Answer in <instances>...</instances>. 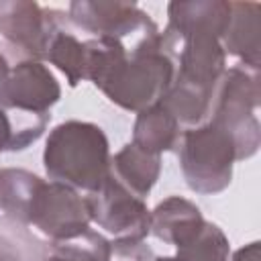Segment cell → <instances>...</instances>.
I'll list each match as a JSON object with an SVG mask.
<instances>
[{"label": "cell", "mask_w": 261, "mask_h": 261, "mask_svg": "<svg viewBox=\"0 0 261 261\" xmlns=\"http://www.w3.org/2000/svg\"><path fill=\"white\" fill-rule=\"evenodd\" d=\"M175 75V49L157 31L135 43L126 59L114 67L100 90L116 106L141 112L157 104Z\"/></svg>", "instance_id": "obj_1"}, {"label": "cell", "mask_w": 261, "mask_h": 261, "mask_svg": "<svg viewBox=\"0 0 261 261\" xmlns=\"http://www.w3.org/2000/svg\"><path fill=\"white\" fill-rule=\"evenodd\" d=\"M43 165L51 181L90 194L110 175L108 139L94 122H61L47 137Z\"/></svg>", "instance_id": "obj_2"}, {"label": "cell", "mask_w": 261, "mask_h": 261, "mask_svg": "<svg viewBox=\"0 0 261 261\" xmlns=\"http://www.w3.org/2000/svg\"><path fill=\"white\" fill-rule=\"evenodd\" d=\"M259 98V67L245 63L224 69L212 96L208 120L228 130L234 141L239 161L253 157L261 143V124L255 114Z\"/></svg>", "instance_id": "obj_3"}, {"label": "cell", "mask_w": 261, "mask_h": 261, "mask_svg": "<svg viewBox=\"0 0 261 261\" xmlns=\"http://www.w3.org/2000/svg\"><path fill=\"white\" fill-rule=\"evenodd\" d=\"M177 153L184 179L198 194L226 190L232 179V163L239 161L232 137L212 120L184 130Z\"/></svg>", "instance_id": "obj_4"}, {"label": "cell", "mask_w": 261, "mask_h": 261, "mask_svg": "<svg viewBox=\"0 0 261 261\" xmlns=\"http://www.w3.org/2000/svg\"><path fill=\"white\" fill-rule=\"evenodd\" d=\"M67 22L61 10L31 0H0V35L27 59L41 61L55 31Z\"/></svg>", "instance_id": "obj_5"}, {"label": "cell", "mask_w": 261, "mask_h": 261, "mask_svg": "<svg viewBox=\"0 0 261 261\" xmlns=\"http://www.w3.org/2000/svg\"><path fill=\"white\" fill-rule=\"evenodd\" d=\"M86 196L59 181H43L33 198L29 224L39 228L51 241H63L90 228Z\"/></svg>", "instance_id": "obj_6"}, {"label": "cell", "mask_w": 261, "mask_h": 261, "mask_svg": "<svg viewBox=\"0 0 261 261\" xmlns=\"http://www.w3.org/2000/svg\"><path fill=\"white\" fill-rule=\"evenodd\" d=\"M86 204L90 218L116 239L143 241L149 234L151 212L147 210L145 200L130 194L112 175L86 196Z\"/></svg>", "instance_id": "obj_7"}, {"label": "cell", "mask_w": 261, "mask_h": 261, "mask_svg": "<svg viewBox=\"0 0 261 261\" xmlns=\"http://www.w3.org/2000/svg\"><path fill=\"white\" fill-rule=\"evenodd\" d=\"M67 20L84 29L94 37L126 39V37H147L157 33V24L133 2H90L75 0L69 4Z\"/></svg>", "instance_id": "obj_8"}, {"label": "cell", "mask_w": 261, "mask_h": 261, "mask_svg": "<svg viewBox=\"0 0 261 261\" xmlns=\"http://www.w3.org/2000/svg\"><path fill=\"white\" fill-rule=\"evenodd\" d=\"M59 82L49 67L35 59H22L10 69L4 108L49 114V108L59 100Z\"/></svg>", "instance_id": "obj_9"}, {"label": "cell", "mask_w": 261, "mask_h": 261, "mask_svg": "<svg viewBox=\"0 0 261 261\" xmlns=\"http://www.w3.org/2000/svg\"><path fill=\"white\" fill-rule=\"evenodd\" d=\"M226 53L214 37H190L177 43L175 49V75L173 80L214 92L224 73Z\"/></svg>", "instance_id": "obj_10"}, {"label": "cell", "mask_w": 261, "mask_h": 261, "mask_svg": "<svg viewBox=\"0 0 261 261\" xmlns=\"http://www.w3.org/2000/svg\"><path fill=\"white\" fill-rule=\"evenodd\" d=\"M169 22L163 29L175 43L190 37H214L222 39L230 20V2L226 0H192V2H169Z\"/></svg>", "instance_id": "obj_11"}, {"label": "cell", "mask_w": 261, "mask_h": 261, "mask_svg": "<svg viewBox=\"0 0 261 261\" xmlns=\"http://www.w3.org/2000/svg\"><path fill=\"white\" fill-rule=\"evenodd\" d=\"M204 224L206 220L194 202L179 196H169L159 202L151 212L149 232L163 243L181 247L194 241L204 228Z\"/></svg>", "instance_id": "obj_12"}, {"label": "cell", "mask_w": 261, "mask_h": 261, "mask_svg": "<svg viewBox=\"0 0 261 261\" xmlns=\"http://www.w3.org/2000/svg\"><path fill=\"white\" fill-rule=\"evenodd\" d=\"M161 173V157L149 153L135 143L124 145L110 159V175L130 194L145 200Z\"/></svg>", "instance_id": "obj_13"}, {"label": "cell", "mask_w": 261, "mask_h": 261, "mask_svg": "<svg viewBox=\"0 0 261 261\" xmlns=\"http://www.w3.org/2000/svg\"><path fill=\"white\" fill-rule=\"evenodd\" d=\"M224 53L234 55L241 63L259 67V4L230 2V20L220 39Z\"/></svg>", "instance_id": "obj_14"}, {"label": "cell", "mask_w": 261, "mask_h": 261, "mask_svg": "<svg viewBox=\"0 0 261 261\" xmlns=\"http://www.w3.org/2000/svg\"><path fill=\"white\" fill-rule=\"evenodd\" d=\"M181 124L163 106L153 104L139 112L133 126V143L149 153L161 155L163 151H173L181 139Z\"/></svg>", "instance_id": "obj_15"}, {"label": "cell", "mask_w": 261, "mask_h": 261, "mask_svg": "<svg viewBox=\"0 0 261 261\" xmlns=\"http://www.w3.org/2000/svg\"><path fill=\"white\" fill-rule=\"evenodd\" d=\"M43 179L27 169H0V210L14 222L29 224L31 204Z\"/></svg>", "instance_id": "obj_16"}, {"label": "cell", "mask_w": 261, "mask_h": 261, "mask_svg": "<svg viewBox=\"0 0 261 261\" xmlns=\"http://www.w3.org/2000/svg\"><path fill=\"white\" fill-rule=\"evenodd\" d=\"M51 114H33L14 108H0V153L22 151L47 128Z\"/></svg>", "instance_id": "obj_17"}, {"label": "cell", "mask_w": 261, "mask_h": 261, "mask_svg": "<svg viewBox=\"0 0 261 261\" xmlns=\"http://www.w3.org/2000/svg\"><path fill=\"white\" fill-rule=\"evenodd\" d=\"M45 59H49L59 71L65 73L71 88L86 80V41H80L65 27L55 31L51 37Z\"/></svg>", "instance_id": "obj_18"}, {"label": "cell", "mask_w": 261, "mask_h": 261, "mask_svg": "<svg viewBox=\"0 0 261 261\" xmlns=\"http://www.w3.org/2000/svg\"><path fill=\"white\" fill-rule=\"evenodd\" d=\"M110 243L96 230L88 228L77 237L51 241V255L43 261H108Z\"/></svg>", "instance_id": "obj_19"}, {"label": "cell", "mask_w": 261, "mask_h": 261, "mask_svg": "<svg viewBox=\"0 0 261 261\" xmlns=\"http://www.w3.org/2000/svg\"><path fill=\"white\" fill-rule=\"evenodd\" d=\"M228 239L212 222H206L200 234L177 247L171 257H155V261H228Z\"/></svg>", "instance_id": "obj_20"}, {"label": "cell", "mask_w": 261, "mask_h": 261, "mask_svg": "<svg viewBox=\"0 0 261 261\" xmlns=\"http://www.w3.org/2000/svg\"><path fill=\"white\" fill-rule=\"evenodd\" d=\"M0 261H43L41 243L27 230L0 220Z\"/></svg>", "instance_id": "obj_21"}, {"label": "cell", "mask_w": 261, "mask_h": 261, "mask_svg": "<svg viewBox=\"0 0 261 261\" xmlns=\"http://www.w3.org/2000/svg\"><path fill=\"white\" fill-rule=\"evenodd\" d=\"M108 261H155V255L149 245L137 239H116L110 243Z\"/></svg>", "instance_id": "obj_22"}, {"label": "cell", "mask_w": 261, "mask_h": 261, "mask_svg": "<svg viewBox=\"0 0 261 261\" xmlns=\"http://www.w3.org/2000/svg\"><path fill=\"white\" fill-rule=\"evenodd\" d=\"M232 261H261V247L257 241L241 247L234 255H232Z\"/></svg>", "instance_id": "obj_23"}, {"label": "cell", "mask_w": 261, "mask_h": 261, "mask_svg": "<svg viewBox=\"0 0 261 261\" xmlns=\"http://www.w3.org/2000/svg\"><path fill=\"white\" fill-rule=\"evenodd\" d=\"M8 77H10V67H8V63H6V57L0 53V108H4Z\"/></svg>", "instance_id": "obj_24"}]
</instances>
